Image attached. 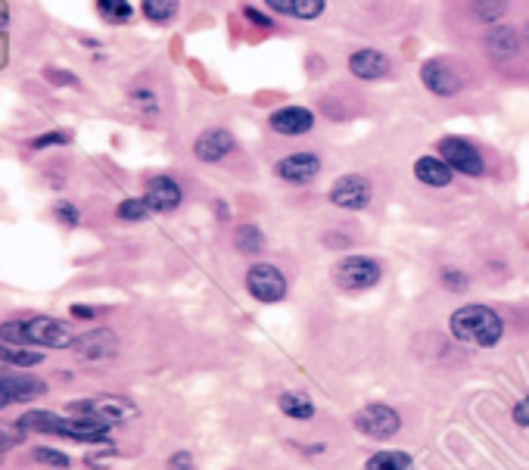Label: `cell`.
<instances>
[{
	"mask_svg": "<svg viewBox=\"0 0 529 470\" xmlns=\"http://www.w3.org/2000/svg\"><path fill=\"white\" fill-rule=\"evenodd\" d=\"M449 331L458 343H464V346L492 349L505 336V321L496 308L474 303V306H461L451 312Z\"/></svg>",
	"mask_w": 529,
	"mask_h": 470,
	"instance_id": "cell-1",
	"label": "cell"
},
{
	"mask_svg": "<svg viewBox=\"0 0 529 470\" xmlns=\"http://www.w3.org/2000/svg\"><path fill=\"white\" fill-rule=\"evenodd\" d=\"M0 340L10 343V346L72 349L75 334L56 318H19L0 324Z\"/></svg>",
	"mask_w": 529,
	"mask_h": 470,
	"instance_id": "cell-2",
	"label": "cell"
},
{
	"mask_svg": "<svg viewBox=\"0 0 529 470\" xmlns=\"http://www.w3.org/2000/svg\"><path fill=\"white\" fill-rule=\"evenodd\" d=\"M380 277H383V268H380L377 258L358 256V252H349V256H343L334 265V284L343 293H364L371 287H377Z\"/></svg>",
	"mask_w": 529,
	"mask_h": 470,
	"instance_id": "cell-3",
	"label": "cell"
},
{
	"mask_svg": "<svg viewBox=\"0 0 529 470\" xmlns=\"http://www.w3.org/2000/svg\"><path fill=\"white\" fill-rule=\"evenodd\" d=\"M436 153L446 159L455 174H464V178H483L486 174L483 150H479L474 140H468L461 135H446L436 144Z\"/></svg>",
	"mask_w": 529,
	"mask_h": 470,
	"instance_id": "cell-4",
	"label": "cell"
},
{
	"mask_svg": "<svg viewBox=\"0 0 529 470\" xmlns=\"http://www.w3.org/2000/svg\"><path fill=\"white\" fill-rule=\"evenodd\" d=\"M69 415L75 418H90L100 420V424H128V420L137 418V409L128 402V399L118 396H90V399H75L69 402Z\"/></svg>",
	"mask_w": 529,
	"mask_h": 470,
	"instance_id": "cell-5",
	"label": "cell"
},
{
	"mask_svg": "<svg viewBox=\"0 0 529 470\" xmlns=\"http://www.w3.org/2000/svg\"><path fill=\"white\" fill-rule=\"evenodd\" d=\"M420 84L427 94L439 97V100H451L464 90V75L446 56H430L420 66Z\"/></svg>",
	"mask_w": 529,
	"mask_h": 470,
	"instance_id": "cell-6",
	"label": "cell"
},
{
	"mask_svg": "<svg viewBox=\"0 0 529 470\" xmlns=\"http://www.w3.org/2000/svg\"><path fill=\"white\" fill-rule=\"evenodd\" d=\"M327 200H330V206L343 209V212H362V209H368L373 200V184L358 172L340 174V178L330 184Z\"/></svg>",
	"mask_w": 529,
	"mask_h": 470,
	"instance_id": "cell-7",
	"label": "cell"
},
{
	"mask_svg": "<svg viewBox=\"0 0 529 470\" xmlns=\"http://www.w3.org/2000/svg\"><path fill=\"white\" fill-rule=\"evenodd\" d=\"M321 168H324V159L317 150H293L274 163V178L284 181V184L302 187V184H312L317 174H321Z\"/></svg>",
	"mask_w": 529,
	"mask_h": 470,
	"instance_id": "cell-8",
	"label": "cell"
},
{
	"mask_svg": "<svg viewBox=\"0 0 529 470\" xmlns=\"http://www.w3.org/2000/svg\"><path fill=\"white\" fill-rule=\"evenodd\" d=\"M246 290L256 303L262 306H274L287 296V277L278 265L271 262H256L250 271H246Z\"/></svg>",
	"mask_w": 529,
	"mask_h": 470,
	"instance_id": "cell-9",
	"label": "cell"
},
{
	"mask_svg": "<svg viewBox=\"0 0 529 470\" xmlns=\"http://www.w3.org/2000/svg\"><path fill=\"white\" fill-rule=\"evenodd\" d=\"M352 424L358 427V433H364V437H371V439H390L399 433L401 418H399L396 409H390V405L371 402V405H364V409L355 411Z\"/></svg>",
	"mask_w": 529,
	"mask_h": 470,
	"instance_id": "cell-10",
	"label": "cell"
},
{
	"mask_svg": "<svg viewBox=\"0 0 529 470\" xmlns=\"http://www.w3.org/2000/svg\"><path fill=\"white\" fill-rule=\"evenodd\" d=\"M234 150H237V137H234V131L224 128V125H209V128H203L200 135L194 137V156L206 165L224 163Z\"/></svg>",
	"mask_w": 529,
	"mask_h": 470,
	"instance_id": "cell-11",
	"label": "cell"
},
{
	"mask_svg": "<svg viewBox=\"0 0 529 470\" xmlns=\"http://www.w3.org/2000/svg\"><path fill=\"white\" fill-rule=\"evenodd\" d=\"M268 128L287 140L306 137L315 131V112L308 107H299V103H287V107L274 109L271 116H268Z\"/></svg>",
	"mask_w": 529,
	"mask_h": 470,
	"instance_id": "cell-12",
	"label": "cell"
},
{
	"mask_svg": "<svg viewBox=\"0 0 529 470\" xmlns=\"http://www.w3.org/2000/svg\"><path fill=\"white\" fill-rule=\"evenodd\" d=\"M345 69H349V75L358 81H383L392 75V60H390V53L377 51V47H358V51L349 53Z\"/></svg>",
	"mask_w": 529,
	"mask_h": 470,
	"instance_id": "cell-13",
	"label": "cell"
},
{
	"mask_svg": "<svg viewBox=\"0 0 529 470\" xmlns=\"http://www.w3.org/2000/svg\"><path fill=\"white\" fill-rule=\"evenodd\" d=\"M72 355L84 362H103L118 355V336L109 327H90V331L79 334L72 340Z\"/></svg>",
	"mask_w": 529,
	"mask_h": 470,
	"instance_id": "cell-14",
	"label": "cell"
},
{
	"mask_svg": "<svg viewBox=\"0 0 529 470\" xmlns=\"http://www.w3.org/2000/svg\"><path fill=\"white\" fill-rule=\"evenodd\" d=\"M524 32H520L517 25H507V23H498V25H489V32H486L483 38V47L489 56H496V60H517L520 53H524Z\"/></svg>",
	"mask_w": 529,
	"mask_h": 470,
	"instance_id": "cell-15",
	"label": "cell"
},
{
	"mask_svg": "<svg viewBox=\"0 0 529 470\" xmlns=\"http://www.w3.org/2000/svg\"><path fill=\"white\" fill-rule=\"evenodd\" d=\"M144 200L150 202L153 212H175V209L184 202V191H181V184L175 178H168V174H153L150 181H146L144 187Z\"/></svg>",
	"mask_w": 529,
	"mask_h": 470,
	"instance_id": "cell-16",
	"label": "cell"
},
{
	"mask_svg": "<svg viewBox=\"0 0 529 470\" xmlns=\"http://www.w3.org/2000/svg\"><path fill=\"white\" fill-rule=\"evenodd\" d=\"M414 178H418V184L423 187H436V191H442V187H449L451 181H455V172L449 168V163L442 156H433V153H427V156H418L411 165Z\"/></svg>",
	"mask_w": 529,
	"mask_h": 470,
	"instance_id": "cell-17",
	"label": "cell"
},
{
	"mask_svg": "<svg viewBox=\"0 0 529 470\" xmlns=\"http://www.w3.org/2000/svg\"><path fill=\"white\" fill-rule=\"evenodd\" d=\"M271 13L296 23H315L327 13V0H262Z\"/></svg>",
	"mask_w": 529,
	"mask_h": 470,
	"instance_id": "cell-18",
	"label": "cell"
},
{
	"mask_svg": "<svg viewBox=\"0 0 529 470\" xmlns=\"http://www.w3.org/2000/svg\"><path fill=\"white\" fill-rule=\"evenodd\" d=\"M47 383L38 377H25V374H0V396L6 402H32V399L44 396Z\"/></svg>",
	"mask_w": 529,
	"mask_h": 470,
	"instance_id": "cell-19",
	"label": "cell"
},
{
	"mask_svg": "<svg viewBox=\"0 0 529 470\" xmlns=\"http://www.w3.org/2000/svg\"><path fill=\"white\" fill-rule=\"evenodd\" d=\"M268 247L265 240V230L259 228V224H237L234 228V249L240 256H262Z\"/></svg>",
	"mask_w": 529,
	"mask_h": 470,
	"instance_id": "cell-20",
	"label": "cell"
},
{
	"mask_svg": "<svg viewBox=\"0 0 529 470\" xmlns=\"http://www.w3.org/2000/svg\"><path fill=\"white\" fill-rule=\"evenodd\" d=\"M140 13L153 25H172L181 13V0H140Z\"/></svg>",
	"mask_w": 529,
	"mask_h": 470,
	"instance_id": "cell-21",
	"label": "cell"
},
{
	"mask_svg": "<svg viewBox=\"0 0 529 470\" xmlns=\"http://www.w3.org/2000/svg\"><path fill=\"white\" fill-rule=\"evenodd\" d=\"M94 10L106 25H128L134 19L131 0H94Z\"/></svg>",
	"mask_w": 529,
	"mask_h": 470,
	"instance_id": "cell-22",
	"label": "cell"
},
{
	"mask_svg": "<svg viewBox=\"0 0 529 470\" xmlns=\"http://www.w3.org/2000/svg\"><path fill=\"white\" fill-rule=\"evenodd\" d=\"M414 461L408 452H399V448H386V452H373L368 461H364V470H411Z\"/></svg>",
	"mask_w": 529,
	"mask_h": 470,
	"instance_id": "cell-23",
	"label": "cell"
},
{
	"mask_svg": "<svg viewBox=\"0 0 529 470\" xmlns=\"http://www.w3.org/2000/svg\"><path fill=\"white\" fill-rule=\"evenodd\" d=\"M278 405H280V411L293 420H312L315 418V402L308 396H302V392H284V396L278 399Z\"/></svg>",
	"mask_w": 529,
	"mask_h": 470,
	"instance_id": "cell-24",
	"label": "cell"
},
{
	"mask_svg": "<svg viewBox=\"0 0 529 470\" xmlns=\"http://www.w3.org/2000/svg\"><path fill=\"white\" fill-rule=\"evenodd\" d=\"M0 362L16 364V368H34L44 362V352H32V346H10L0 340Z\"/></svg>",
	"mask_w": 529,
	"mask_h": 470,
	"instance_id": "cell-25",
	"label": "cell"
},
{
	"mask_svg": "<svg viewBox=\"0 0 529 470\" xmlns=\"http://www.w3.org/2000/svg\"><path fill=\"white\" fill-rule=\"evenodd\" d=\"M474 19L483 25H498L507 13V0H474Z\"/></svg>",
	"mask_w": 529,
	"mask_h": 470,
	"instance_id": "cell-26",
	"label": "cell"
},
{
	"mask_svg": "<svg viewBox=\"0 0 529 470\" xmlns=\"http://www.w3.org/2000/svg\"><path fill=\"white\" fill-rule=\"evenodd\" d=\"M116 215L122 221H144V219H150L153 215V209H150V202H146L144 196H128V200L118 202Z\"/></svg>",
	"mask_w": 529,
	"mask_h": 470,
	"instance_id": "cell-27",
	"label": "cell"
},
{
	"mask_svg": "<svg viewBox=\"0 0 529 470\" xmlns=\"http://www.w3.org/2000/svg\"><path fill=\"white\" fill-rule=\"evenodd\" d=\"M10 62V4L0 0V69Z\"/></svg>",
	"mask_w": 529,
	"mask_h": 470,
	"instance_id": "cell-28",
	"label": "cell"
},
{
	"mask_svg": "<svg viewBox=\"0 0 529 470\" xmlns=\"http://www.w3.org/2000/svg\"><path fill=\"white\" fill-rule=\"evenodd\" d=\"M32 458L38 461V465H47V467H53V470H69V455L66 452H56V448H34L32 452Z\"/></svg>",
	"mask_w": 529,
	"mask_h": 470,
	"instance_id": "cell-29",
	"label": "cell"
},
{
	"mask_svg": "<svg viewBox=\"0 0 529 470\" xmlns=\"http://www.w3.org/2000/svg\"><path fill=\"white\" fill-rule=\"evenodd\" d=\"M439 284L446 287V290H451V293L470 290V277L464 275L461 268H442V271H439Z\"/></svg>",
	"mask_w": 529,
	"mask_h": 470,
	"instance_id": "cell-30",
	"label": "cell"
},
{
	"mask_svg": "<svg viewBox=\"0 0 529 470\" xmlns=\"http://www.w3.org/2000/svg\"><path fill=\"white\" fill-rule=\"evenodd\" d=\"M72 135H69L66 128H56V131H47V135L34 137L32 140V150H47V146H66Z\"/></svg>",
	"mask_w": 529,
	"mask_h": 470,
	"instance_id": "cell-31",
	"label": "cell"
},
{
	"mask_svg": "<svg viewBox=\"0 0 529 470\" xmlns=\"http://www.w3.org/2000/svg\"><path fill=\"white\" fill-rule=\"evenodd\" d=\"M240 13H243V19H246V23H250V25H256V28H262V32H271V28H274V19L268 16V13H262V10H259V6H250V4H243V6H240Z\"/></svg>",
	"mask_w": 529,
	"mask_h": 470,
	"instance_id": "cell-32",
	"label": "cell"
},
{
	"mask_svg": "<svg viewBox=\"0 0 529 470\" xmlns=\"http://www.w3.org/2000/svg\"><path fill=\"white\" fill-rule=\"evenodd\" d=\"M128 100L144 112H159V97L153 94V90H131Z\"/></svg>",
	"mask_w": 529,
	"mask_h": 470,
	"instance_id": "cell-33",
	"label": "cell"
},
{
	"mask_svg": "<svg viewBox=\"0 0 529 470\" xmlns=\"http://www.w3.org/2000/svg\"><path fill=\"white\" fill-rule=\"evenodd\" d=\"M53 215H56V221L66 224V228H75V224H79V209H75L72 202H56Z\"/></svg>",
	"mask_w": 529,
	"mask_h": 470,
	"instance_id": "cell-34",
	"label": "cell"
},
{
	"mask_svg": "<svg viewBox=\"0 0 529 470\" xmlns=\"http://www.w3.org/2000/svg\"><path fill=\"white\" fill-rule=\"evenodd\" d=\"M19 424H6V427H0V461H4V455H6V448H10L13 443H19L23 439V433L25 430H16Z\"/></svg>",
	"mask_w": 529,
	"mask_h": 470,
	"instance_id": "cell-35",
	"label": "cell"
},
{
	"mask_svg": "<svg viewBox=\"0 0 529 470\" xmlns=\"http://www.w3.org/2000/svg\"><path fill=\"white\" fill-rule=\"evenodd\" d=\"M168 470H194V455L184 452V448L175 452L172 458H168Z\"/></svg>",
	"mask_w": 529,
	"mask_h": 470,
	"instance_id": "cell-36",
	"label": "cell"
},
{
	"mask_svg": "<svg viewBox=\"0 0 529 470\" xmlns=\"http://www.w3.org/2000/svg\"><path fill=\"white\" fill-rule=\"evenodd\" d=\"M511 415H514V420H517V427H529V396L514 405Z\"/></svg>",
	"mask_w": 529,
	"mask_h": 470,
	"instance_id": "cell-37",
	"label": "cell"
},
{
	"mask_svg": "<svg viewBox=\"0 0 529 470\" xmlns=\"http://www.w3.org/2000/svg\"><path fill=\"white\" fill-rule=\"evenodd\" d=\"M47 81L51 84H79L72 72H60V69H47Z\"/></svg>",
	"mask_w": 529,
	"mask_h": 470,
	"instance_id": "cell-38",
	"label": "cell"
},
{
	"mask_svg": "<svg viewBox=\"0 0 529 470\" xmlns=\"http://www.w3.org/2000/svg\"><path fill=\"white\" fill-rule=\"evenodd\" d=\"M72 315H75V318H94V315H97V308H88V306H72Z\"/></svg>",
	"mask_w": 529,
	"mask_h": 470,
	"instance_id": "cell-39",
	"label": "cell"
},
{
	"mask_svg": "<svg viewBox=\"0 0 529 470\" xmlns=\"http://www.w3.org/2000/svg\"><path fill=\"white\" fill-rule=\"evenodd\" d=\"M218 219H231V209H228V206H224V202H222V200H218Z\"/></svg>",
	"mask_w": 529,
	"mask_h": 470,
	"instance_id": "cell-40",
	"label": "cell"
},
{
	"mask_svg": "<svg viewBox=\"0 0 529 470\" xmlns=\"http://www.w3.org/2000/svg\"><path fill=\"white\" fill-rule=\"evenodd\" d=\"M6 405H10V402H6V399H4V396H0V409H6Z\"/></svg>",
	"mask_w": 529,
	"mask_h": 470,
	"instance_id": "cell-41",
	"label": "cell"
},
{
	"mask_svg": "<svg viewBox=\"0 0 529 470\" xmlns=\"http://www.w3.org/2000/svg\"><path fill=\"white\" fill-rule=\"evenodd\" d=\"M524 38H526V44H529V25H526V32H524Z\"/></svg>",
	"mask_w": 529,
	"mask_h": 470,
	"instance_id": "cell-42",
	"label": "cell"
}]
</instances>
